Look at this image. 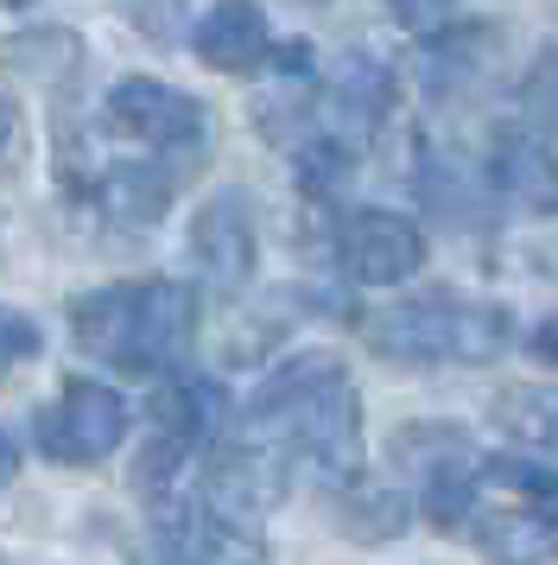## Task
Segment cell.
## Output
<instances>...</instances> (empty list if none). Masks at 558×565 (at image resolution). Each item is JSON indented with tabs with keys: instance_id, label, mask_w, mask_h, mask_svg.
<instances>
[{
	"instance_id": "e0dca14e",
	"label": "cell",
	"mask_w": 558,
	"mask_h": 565,
	"mask_svg": "<svg viewBox=\"0 0 558 565\" xmlns=\"http://www.w3.org/2000/svg\"><path fill=\"white\" fill-rule=\"evenodd\" d=\"M387 451H394V458H400L406 470H419V477H431V470H444V463L476 458V438L463 433V426L426 419V426H400V433L387 438Z\"/></svg>"
},
{
	"instance_id": "ffe728a7",
	"label": "cell",
	"mask_w": 558,
	"mask_h": 565,
	"mask_svg": "<svg viewBox=\"0 0 558 565\" xmlns=\"http://www.w3.org/2000/svg\"><path fill=\"white\" fill-rule=\"evenodd\" d=\"M25 356H39V324H32L25 311H0V382H7Z\"/></svg>"
},
{
	"instance_id": "5bb4252c",
	"label": "cell",
	"mask_w": 558,
	"mask_h": 565,
	"mask_svg": "<svg viewBox=\"0 0 558 565\" xmlns=\"http://www.w3.org/2000/svg\"><path fill=\"white\" fill-rule=\"evenodd\" d=\"M330 527L362 540V546L400 540L406 527H412V495H400V489H387V483H368V477L336 483L330 489Z\"/></svg>"
},
{
	"instance_id": "2e32d148",
	"label": "cell",
	"mask_w": 558,
	"mask_h": 565,
	"mask_svg": "<svg viewBox=\"0 0 558 565\" xmlns=\"http://www.w3.org/2000/svg\"><path fill=\"white\" fill-rule=\"evenodd\" d=\"M489 419H495L514 445L558 458V387L552 382H514V387H502V394H495V407H489Z\"/></svg>"
},
{
	"instance_id": "8fae6325",
	"label": "cell",
	"mask_w": 558,
	"mask_h": 565,
	"mask_svg": "<svg viewBox=\"0 0 558 565\" xmlns=\"http://www.w3.org/2000/svg\"><path fill=\"white\" fill-rule=\"evenodd\" d=\"M489 198L527 216H558V153L546 140H533L521 128H502L489 140V166H482Z\"/></svg>"
},
{
	"instance_id": "4fadbf2b",
	"label": "cell",
	"mask_w": 558,
	"mask_h": 565,
	"mask_svg": "<svg viewBox=\"0 0 558 565\" xmlns=\"http://www.w3.org/2000/svg\"><path fill=\"white\" fill-rule=\"evenodd\" d=\"M191 52L223 71V77H254L267 71L273 57V26H267V7L260 0H210L203 20L191 26Z\"/></svg>"
},
{
	"instance_id": "9a60e30c",
	"label": "cell",
	"mask_w": 558,
	"mask_h": 565,
	"mask_svg": "<svg viewBox=\"0 0 558 565\" xmlns=\"http://www.w3.org/2000/svg\"><path fill=\"white\" fill-rule=\"evenodd\" d=\"M0 64L7 77L20 83H39V89H64V83L83 71V39L71 26H32V32H13L0 45Z\"/></svg>"
},
{
	"instance_id": "9c48e42d",
	"label": "cell",
	"mask_w": 558,
	"mask_h": 565,
	"mask_svg": "<svg viewBox=\"0 0 558 565\" xmlns=\"http://www.w3.org/2000/svg\"><path fill=\"white\" fill-rule=\"evenodd\" d=\"M330 248L355 286H400L426 267V230L400 210H350Z\"/></svg>"
},
{
	"instance_id": "44dd1931",
	"label": "cell",
	"mask_w": 558,
	"mask_h": 565,
	"mask_svg": "<svg viewBox=\"0 0 558 565\" xmlns=\"http://www.w3.org/2000/svg\"><path fill=\"white\" fill-rule=\"evenodd\" d=\"M127 13H133V26L152 32V39H172L178 32V13H184V0H121Z\"/></svg>"
},
{
	"instance_id": "4316f807",
	"label": "cell",
	"mask_w": 558,
	"mask_h": 565,
	"mask_svg": "<svg viewBox=\"0 0 558 565\" xmlns=\"http://www.w3.org/2000/svg\"><path fill=\"white\" fill-rule=\"evenodd\" d=\"M0 565H13V559H0Z\"/></svg>"
},
{
	"instance_id": "d6986e66",
	"label": "cell",
	"mask_w": 558,
	"mask_h": 565,
	"mask_svg": "<svg viewBox=\"0 0 558 565\" xmlns=\"http://www.w3.org/2000/svg\"><path fill=\"white\" fill-rule=\"evenodd\" d=\"M387 13L412 39H438V32H451L463 20V0H387Z\"/></svg>"
},
{
	"instance_id": "7a4b0ae2",
	"label": "cell",
	"mask_w": 558,
	"mask_h": 565,
	"mask_svg": "<svg viewBox=\"0 0 558 565\" xmlns=\"http://www.w3.org/2000/svg\"><path fill=\"white\" fill-rule=\"evenodd\" d=\"M71 337L115 375H172L197 343V292L184 280H115L71 299Z\"/></svg>"
},
{
	"instance_id": "d4e9b609",
	"label": "cell",
	"mask_w": 558,
	"mask_h": 565,
	"mask_svg": "<svg viewBox=\"0 0 558 565\" xmlns=\"http://www.w3.org/2000/svg\"><path fill=\"white\" fill-rule=\"evenodd\" d=\"M533 350H539V356H552V362H558V318H546V324L533 331Z\"/></svg>"
},
{
	"instance_id": "484cf974",
	"label": "cell",
	"mask_w": 558,
	"mask_h": 565,
	"mask_svg": "<svg viewBox=\"0 0 558 565\" xmlns=\"http://www.w3.org/2000/svg\"><path fill=\"white\" fill-rule=\"evenodd\" d=\"M0 7H25V0H0Z\"/></svg>"
},
{
	"instance_id": "cb8c5ba5",
	"label": "cell",
	"mask_w": 558,
	"mask_h": 565,
	"mask_svg": "<svg viewBox=\"0 0 558 565\" xmlns=\"http://www.w3.org/2000/svg\"><path fill=\"white\" fill-rule=\"evenodd\" d=\"M13 134H20V108H13L7 96H0V153L13 147Z\"/></svg>"
},
{
	"instance_id": "8992f818",
	"label": "cell",
	"mask_w": 558,
	"mask_h": 565,
	"mask_svg": "<svg viewBox=\"0 0 558 565\" xmlns=\"http://www.w3.org/2000/svg\"><path fill=\"white\" fill-rule=\"evenodd\" d=\"M101 128L115 134V140L147 147V159H165V166H191V159L210 153V108L191 89L159 83V77L115 83L101 96Z\"/></svg>"
},
{
	"instance_id": "6da1fadb",
	"label": "cell",
	"mask_w": 558,
	"mask_h": 565,
	"mask_svg": "<svg viewBox=\"0 0 558 565\" xmlns=\"http://www.w3.org/2000/svg\"><path fill=\"white\" fill-rule=\"evenodd\" d=\"M242 433L273 445L292 470H311L324 489L362 477V394H355L350 369L324 350L279 362L254 387Z\"/></svg>"
},
{
	"instance_id": "3957f363",
	"label": "cell",
	"mask_w": 558,
	"mask_h": 565,
	"mask_svg": "<svg viewBox=\"0 0 558 565\" xmlns=\"http://www.w3.org/2000/svg\"><path fill=\"white\" fill-rule=\"evenodd\" d=\"M514 337H521V324H514L507 306L470 299V292H451V286H431V292L375 306L362 318V343L387 362H406V369H431V362H495L514 350Z\"/></svg>"
},
{
	"instance_id": "52a82bcc",
	"label": "cell",
	"mask_w": 558,
	"mask_h": 565,
	"mask_svg": "<svg viewBox=\"0 0 558 565\" xmlns=\"http://www.w3.org/2000/svg\"><path fill=\"white\" fill-rule=\"evenodd\" d=\"M32 438H39V451L51 463H71V470L101 463L127 438V401L108 382H96V375H71L57 387V401L39 407Z\"/></svg>"
},
{
	"instance_id": "ac0fdd59",
	"label": "cell",
	"mask_w": 558,
	"mask_h": 565,
	"mask_svg": "<svg viewBox=\"0 0 558 565\" xmlns=\"http://www.w3.org/2000/svg\"><path fill=\"white\" fill-rule=\"evenodd\" d=\"M521 115H527L533 140L558 147V45H546V52L533 57L527 83H521Z\"/></svg>"
},
{
	"instance_id": "5b68a950",
	"label": "cell",
	"mask_w": 558,
	"mask_h": 565,
	"mask_svg": "<svg viewBox=\"0 0 558 565\" xmlns=\"http://www.w3.org/2000/svg\"><path fill=\"white\" fill-rule=\"evenodd\" d=\"M228 401L210 375H165L159 394H152V419L147 438H140V458H133V489L147 502H165L178 495V477L223 438Z\"/></svg>"
},
{
	"instance_id": "30bf717a",
	"label": "cell",
	"mask_w": 558,
	"mask_h": 565,
	"mask_svg": "<svg viewBox=\"0 0 558 565\" xmlns=\"http://www.w3.org/2000/svg\"><path fill=\"white\" fill-rule=\"evenodd\" d=\"M260 260V235H254V210L242 191H216L210 204L191 216V267L203 274L210 292H242Z\"/></svg>"
},
{
	"instance_id": "ba28073f",
	"label": "cell",
	"mask_w": 558,
	"mask_h": 565,
	"mask_svg": "<svg viewBox=\"0 0 558 565\" xmlns=\"http://www.w3.org/2000/svg\"><path fill=\"white\" fill-rule=\"evenodd\" d=\"M292 489V463L279 458L260 438H216L197 458V502L235 521H260L267 509H279V495Z\"/></svg>"
},
{
	"instance_id": "7c38bea8",
	"label": "cell",
	"mask_w": 558,
	"mask_h": 565,
	"mask_svg": "<svg viewBox=\"0 0 558 565\" xmlns=\"http://www.w3.org/2000/svg\"><path fill=\"white\" fill-rule=\"evenodd\" d=\"M178 179H184V166H165V159H115L83 179V198L121 230H152L172 210Z\"/></svg>"
},
{
	"instance_id": "603a6c76",
	"label": "cell",
	"mask_w": 558,
	"mask_h": 565,
	"mask_svg": "<svg viewBox=\"0 0 558 565\" xmlns=\"http://www.w3.org/2000/svg\"><path fill=\"white\" fill-rule=\"evenodd\" d=\"M13 477H20V445H13V438L0 433V489L13 483Z\"/></svg>"
},
{
	"instance_id": "7402d4cb",
	"label": "cell",
	"mask_w": 558,
	"mask_h": 565,
	"mask_svg": "<svg viewBox=\"0 0 558 565\" xmlns=\"http://www.w3.org/2000/svg\"><path fill=\"white\" fill-rule=\"evenodd\" d=\"M133 565H191V559H184V553H178L165 534H152V540H147V553H133Z\"/></svg>"
},
{
	"instance_id": "277c9868",
	"label": "cell",
	"mask_w": 558,
	"mask_h": 565,
	"mask_svg": "<svg viewBox=\"0 0 558 565\" xmlns=\"http://www.w3.org/2000/svg\"><path fill=\"white\" fill-rule=\"evenodd\" d=\"M457 534L495 565H558V470L533 458H476Z\"/></svg>"
}]
</instances>
